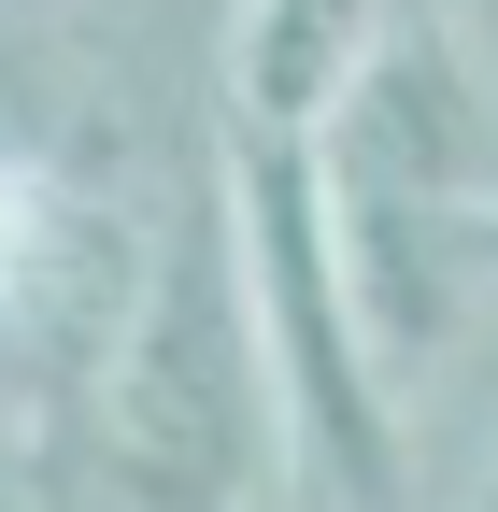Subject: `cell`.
<instances>
[{
	"instance_id": "6da1fadb",
	"label": "cell",
	"mask_w": 498,
	"mask_h": 512,
	"mask_svg": "<svg viewBox=\"0 0 498 512\" xmlns=\"http://www.w3.org/2000/svg\"><path fill=\"white\" fill-rule=\"evenodd\" d=\"M314 185H328L356 328L413 399L427 370H456L470 313H484V242H498V114L427 15H399L385 57L356 72V100L314 128Z\"/></svg>"
},
{
	"instance_id": "7a4b0ae2",
	"label": "cell",
	"mask_w": 498,
	"mask_h": 512,
	"mask_svg": "<svg viewBox=\"0 0 498 512\" xmlns=\"http://www.w3.org/2000/svg\"><path fill=\"white\" fill-rule=\"evenodd\" d=\"M86 441H100V498L114 512H242L257 498V456L285 441L271 342H257V271H242V200H228V143L200 157L185 214L157 228L129 313H114Z\"/></svg>"
},
{
	"instance_id": "3957f363",
	"label": "cell",
	"mask_w": 498,
	"mask_h": 512,
	"mask_svg": "<svg viewBox=\"0 0 498 512\" xmlns=\"http://www.w3.org/2000/svg\"><path fill=\"white\" fill-rule=\"evenodd\" d=\"M228 200H242V271H257V342H271L285 456L314 470L328 512H399V384H385V356L356 328L314 143H228Z\"/></svg>"
},
{
	"instance_id": "277c9868",
	"label": "cell",
	"mask_w": 498,
	"mask_h": 512,
	"mask_svg": "<svg viewBox=\"0 0 498 512\" xmlns=\"http://www.w3.org/2000/svg\"><path fill=\"white\" fill-rule=\"evenodd\" d=\"M399 0H242L228 15V143H314L385 57Z\"/></svg>"
},
{
	"instance_id": "5b68a950",
	"label": "cell",
	"mask_w": 498,
	"mask_h": 512,
	"mask_svg": "<svg viewBox=\"0 0 498 512\" xmlns=\"http://www.w3.org/2000/svg\"><path fill=\"white\" fill-rule=\"evenodd\" d=\"M43 256H57V214H43V185H29V171H0V299H15V285L43 271Z\"/></svg>"
},
{
	"instance_id": "8992f818",
	"label": "cell",
	"mask_w": 498,
	"mask_h": 512,
	"mask_svg": "<svg viewBox=\"0 0 498 512\" xmlns=\"http://www.w3.org/2000/svg\"><path fill=\"white\" fill-rule=\"evenodd\" d=\"M470 512H498V484H484V498H470Z\"/></svg>"
}]
</instances>
